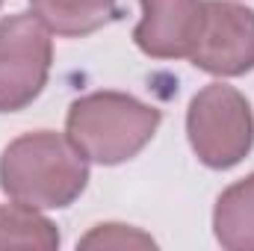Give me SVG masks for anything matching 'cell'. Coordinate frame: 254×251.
<instances>
[{"label": "cell", "instance_id": "277c9868", "mask_svg": "<svg viewBox=\"0 0 254 251\" xmlns=\"http://www.w3.org/2000/svg\"><path fill=\"white\" fill-rule=\"evenodd\" d=\"M51 36L33 12L0 18V113H21L45 92L54 65Z\"/></svg>", "mask_w": 254, "mask_h": 251}, {"label": "cell", "instance_id": "7a4b0ae2", "mask_svg": "<svg viewBox=\"0 0 254 251\" xmlns=\"http://www.w3.org/2000/svg\"><path fill=\"white\" fill-rule=\"evenodd\" d=\"M163 125V110L127 92H89L71 101L65 136L89 163L122 166L145 151Z\"/></svg>", "mask_w": 254, "mask_h": 251}, {"label": "cell", "instance_id": "8992f818", "mask_svg": "<svg viewBox=\"0 0 254 251\" xmlns=\"http://www.w3.org/2000/svg\"><path fill=\"white\" fill-rule=\"evenodd\" d=\"M136 48L151 60H190L204 21V0H139Z\"/></svg>", "mask_w": 254, "mask_h": 251}, {"label": "cell", "instance_id": "8fae6325", "mask_svg": "<svg viewBox=\"0 0 254 251\" xmlns=\"http://www.w3.org/2000/svg\"><path fill=\"white\" fill-rule=\"evenodd\" d=\"M0 6H3V0H0Z\"/></svg>", "mask_w": 254, "mask_h": 251}, {"label": "cell", "instance_id": "ba28073f", "mask_svg": "<svg viewBox=\"0 0 254 251\" xmlns=\"http://www.w3.org/2000/svg\"><path fill=\"white\" fill-rule=\"evenodd\" d=\"M213 234L225 251H254V172L216 198Z\"/></svg>", "mask_w": 254, "mask_h": 251}, {"label": "cell", "instance_id": "9c48e42d", "mask_svg": "<svg viewBox=\"0 0 254 251\" xmlns=\"http://www.w3.org/2000/svg\"><path fill=\"white\" fill-rule=\"evenodd\" d=\"M63 243L60 228L36 207L12 201L0 204V249L57 251Z\"/></svg>", "mask_w": 254, "mask_h": 251}, {"label": "cell", "instance_id": "3957f363", "mask_svg": "<svg viewBox=\"0 0 254 251\" xmlns=\"http://www.w3.org/2000/svg\"><path fill=\"white\" fill-rule=\"evenodd\" d=\"M187 139L201 166L228 172L254 148V113L249 98L228 83H207L187 110Z\"/></svg>", "mask_w": 254, "mask_h": 251}, {"label": "cell", "instance_id": "30bf717a", "mask_svg": "<svg viewBox=\"0 0 254 251\" xmlns=\"http://www.w3.org/2000/svg\"><path fill=\"white\" fill-rule=\"evenodd\" d=\"M77 246L80 249H157V240L133 225L104 222V225H95L86 237H80Z\"/></svg>", "mask_w": 254, "mask_h": 251}, {"label": "cell", "instance_id": "5b68a950", "mask_svg": "<svg viewBox=\"0 0 254 251\" xmlns=\"http://www.w3.org/2000/svg\"><path fill=\"white\" fill-rule=\"evenodd\" d=\"M190 63L213 77L254 71V9L234 0H204V21Z\"/></svg>", "mask_w": 254, "mask_h": 251}, {"label": "cell", "instance_id": "6da1fadb", "mask_svg": "<svg viewBox=\"0 0 254 251\" xmlns=\"http://www.w3.org/2000/svg\"><path fill=\"white\" fill-rule=\"evenodd\" d=\"M89 187V160L57 130L15 136L0 154V189L36 210H65Z\"/></svg>", "mask_w": 254, "mask_h": 251}, {"label": "cell", "instance_id": "52a82bcc", "mask_svg": "<svg viewBox=\"0 0 254 251\" xmlns=\"http://www.w3.org/2000/svg\"><path fill=\"white\" fill-rule=\"evenodd\" d=\"M30 12L63 39H86L122 18L119 0H30Z\"/></svg>", "mask_w": 254, "mask_h": 251}]
</instances>
